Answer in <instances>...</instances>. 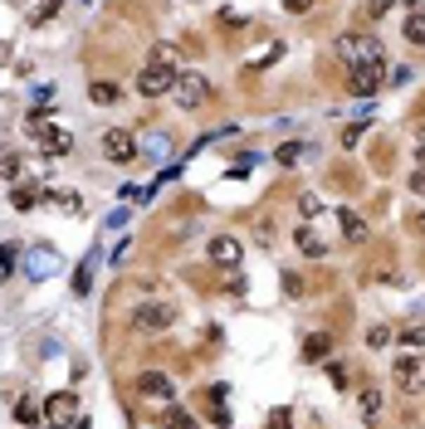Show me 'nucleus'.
<instances>
[{"label": "nucleus", "mask_w": 425, "mask_h": 429, "mask_svg": "<svg viewBox=\"0 0 425 429\" xmlns=\"http://www.w3.org/2000/svg\"><path fill=\"white\" fill-rule=\"evenodd\" d=\"M44 415H49L59 429H69L74 415H79V395H74V390H54V395L44 400Z\"/></svg>", "instance_id": "obj_9"}, {"label": "nucleus", "mask_w": 425, "mask_h": 429, "mask_svg": "<svg viewBox=\"0 0 425 429\" xmlns=\"http://www.w3.org/2000/svg\"><path fill=\"white\" fill-rule=\"evenodd\" d=\"M25 268H30V278H44V273H54V268H59V254H54V249H39V254H30V259H25Z\"/></svg>", "instance_id": "obj_13"}, {"label": "nucleus", "mask_w": 425, "mask_h": 429, "mask_svg": "<svg viewBox=\"0 0 425 429\" xmlns=\"http://www.w3.org/2000/svg\"><path fill=\"white\" fill-rule=\"evenodd\" d=\"M0 176H5V181H20V161L5 156V161H0Z\"/></svg>", "instance_id": "obj_29"}, {"label": "nucleus", "mask_w": 425, "mask_h": 429, "mask_svg": "<svg viewBox=\"0 0 425 429\" xmlns=\"http://www.w3.org/2000/svg\"><path fill=\"white\" fill-rule=\"evenodd\" d=\"M89 98H93L98 107H107V103H117V98H122V88H117V83H93V88H89Z\"/></svg>", "instance_id": "obj_20"}, {"label": "nucleus", "mask_w": 425, "mask_h": 429, "mask_svg": "<svg viewBox=\"0 0 425 429\" xmlns=\"http://www.w3.org/2000/svg\"><path fill=\"white\" fill-rule=\"evenodd\" d=\"M337 49H342V59H347L352 69H362V64H386V54H381V44H377L372 34H347Z\"/></svg>", "instance_id": "obj_3"}, {"label": "nucleus", "mask_w": 425, "mask_h": 429, "mask_svg": "<svg viewBox=\"0 0 425 429\" xmlns=\"http://www.w3.org/2000/svg\"><path fill=\"white\" fill-rule=\"evenodd\" d=\"M264 425H269V429H294V415L279 405V410H269V420H264Z\"/></svg>", "instance_id": "obj_26"}, {"label": "nucleus", "mask_w": 425, "mask_h": 429, "mask_svg": "<svg viewBox=\"0 0 425 429\" xmlns=\"http://www.w3.org/2000/svg\"><path fill=\"white\" fill-rule=\"evenodd\" d=\"M171 322H176V313H171L166 303H142V308L132 313V327H137V332H152V336H157V332H166Z\"/></svg>", "instance_id": "obj_7"}, {"label": "nucleus", "mask_w": 425, "mask_h": 429, "mask_svg": "<svg viewBox=\"0 0 425 429\" xmlns=\"http://www.w3.org/2000/svg\"><path fill=\"white\" fill-rule=\"evenodd\" d=\"M386 341H391V332H386V327H372V332H367V346H372V351H381Z\"/></svg>", "instance_id": "obj_28"}, {"label": "nucleus", "mask_w": 425, "mask_h": 429, "mask_svg": "<svg viewBox=\"0 0 425 429\" xmlns=\"http://www.w3.org/2000/svg\"><path fill=\"white\" fill-rule=\"evenodd\" d=\"M284 10H289V15H308V10H313V0H284Z\"/></svg>", "instance_id": "obj_30"}, {"label": "nucleus", "mask_w": 425, "mask_h": 429, "mask_svg": "<svg viewBox=\"0 0 425 429\" xmlns=\"http://www.w3.org/2000/svg\"><path fill=\"white\" fill-rule=\"evenodd\" d=\"M10 268H15V244H0V283L10 278Z\"/></svg>", "instance_id": "obj_27"}, {"label": "nucleus", "mask_w": 425, "mask_h": 429, "mask_svg": "<svg viewBox=\"0 0 425 429\" xmlns=\"http://www.w3.org/2000/svg\"><path fill=\"white\" fill-rule=\"evenodd\" d=\"M206 98H211V83L201 79V74H176V103L186 107H206Z\"/></svg>", "instance_id": "obj_8"}, {"label": "nucleus", "mask_w": 425, "mask_h": 429, "mask_svg": "<svg viewBox=\"0 0 425 429\" xmlns=\"http://www.w3.org/2000/svg\"><path fill=\"white\" fill-rule=\"evenodd\" d=\"M69 429H89V420H84V415H79V420H74V425H69Z\"/></svg>", "instance_id": "obj_32"}, {"label": "nucleus", "mask_w": 425, "mask_h": 429, "mask_svg": "<svg viewBox=\"0 0 425 429\" xmlns=\"http://www.w3.org/2000/svg\"><path fill=\"white\" fill-rule=\"evenodd\" d=\"M25 132H30V137L44 147V156H49V161H54V156H64V151L74 147V137H69L64 127H54L44 112H30V117H25Z\"/></svg>", "instance_id": "obj_1"}, {"label": "nucleus", "mask_w": 425, "mask_h": 429, "mask_svg": "<svg viewBox=\"0 0 425 429\" xmlns=\"http://www.w3.org/2000/svg\"><path fill=\"white\" fill-rule=\"evenodd\" d=\"M137 395H142V400H171V381H166L162 371H142V376H137Z\"/></svg>", "instance_id": "obj_10"}, {"label": "nucleus", "mask_w": 425, "mask_h": 429, "mask_svg": "<svg viewBox=\"0 0 425 429\" xmlns=\"http://www.w3.org/2000/svg\"><path fill=\"white\" fill-rule=\"evenodd\" d=\"M162 429H201V425H196L191 410H176V405H171V410L162 415Z\"/></svg>", "instance_id": "obj_19"}, {"label": "nucleus", "mask_w": 425, "mask_h": 429, "mask_svg": "<svg viewBox=\"0 0 425 429\" xmlns=\"http://www.w3.org/2000/svg\"><path fill=\"white\" fill-rule=\"evenodd\" d=\"M362 420H367V425L381 420V390H372V386L362 390Z\"/></svg>", "instance_id": "obj_18"}, {"label": "nucleus", "mask_w": 425, "mask_h": 429, "mask_svg": "<svg viewBox=\"0 0 425 429\" xmlns=\"http://www.w3.org/2000/svg\"><path fill=\"white\" fill-rule=\"evenodd\" d=\"M303 151H308L303 142H284V147L274 151V161H279V166H299V156H303Z\"/></svg>", "instance_id": "obj_21"}, {"label": "nucleus", "mask_w": 425, "mask_h": 429, "mask_svg": "<svg viewBox=\"0 0 425 429\" xmlns=\"http://www.w3.org/2000/svg\"><path fill=\"white\" fill-rule=\"evenodd\" d=\"M54 205H59L64 214H84V196H79V191H59Z\"/></svg>", "instance_id": "obj_22"}, {"label": "nucleus", "mask_w": 425, "mask_h": 429, "mask_svg": "<svg viewBox=\"0 0 425 429\" xmlns=\"http://www.w3.org/2000/svg\"><path fill=\"white\" fill-rule=\"evenodd\" d=\"M416 161H421V166H425V142H421V151H416Z\"/></svg>", "instance_id": "obj_34"}, {"label": "nucleus", "mask_w": 425, "mask_h": 429, "mask_svg": "<svg viewBox=\"0 0 425 429\" xmlns=\"http://www.w3.org/2000/svg\"><path fill=\"white\" fill-rule=\"evenodd\" d=\"M137 147H142L147 156H157V161H162V156H171V137H166V132H147Z\"/></svg>", "instance_id": "obj_16"}, {"label": "nucleus", "mask_w": 425, "mask_h": 429, "mask_svg": "<svg viewBox=\"0 0 425 429\" xmlns=\"http://www.w3.org/2000/svg\"><path fill=\"white\" fill-rule=\"evenodd\" d=\"M211 259L215 264H240V239H230V234H220V239H211Z\"/></svg>", "instance_id": "obj_12"}, {"label": "nucleus", "mask_w": 425, "mask_h": 429, "mask_svg": "<svg viewBox=\"0 0 425 429\" xmlns=\"http://www.w3.org/2000/svg\"><path fill=\"white\" fill-rule=\"evenodd\" d=\"M299 249H303V254H313V259H322V239L313 234V229H308V224L299 229Z\"/></svg>", "instance_id": "obj_23"}, {"label": "nucleus", "mask_w": 425, "mask_h": 429, "mask_svg": "<svg viewBox=\"0 0 425 429\" xmlns=\"http://www.w3.org/2000/svg\"><path fill=\"white\" fill-rule=\"evenodd\" d=\"M93 264H98V249H93V254L79 264V273H74V293H79V298H84V293H89V283H93Z\"/></svg>", "instance_id": "obj_17"}, {"label": "nucleus", "mask_w": 425, "mask_h": 429, "mask_svg": "<svg viewBox=\"0 0 425 429\" xmlns=\"http://www.w3.org/2000/svg\"><path fill=\"white\" fill-rule=\"evenodd\" d=\"M15 420H20V425H34V420H39V405H34V400H15Z\"/></svg>", "instance_id": "obj_25"}, {"label": "nucleus", "mask_w": 425, "mask_h": 429, "mask_svg": "<svg viewBox=\"0 0 425 429\" xmlns=\"http://www.w3.org/2000/svg\"><path fill=\"white\" fill-rule=\"evenodd\" d=\"M411 191H416V196H425V166L416 171V176H411Z\"/></svg>", "instance_id": "obj_31"}, {"label": "nucleus", "mask_w": 425, "mask_h": 429, "mask_svg": "<svg viewBox=\"0 0 425 429\" xmlns=\"http://www.w3.org/2000/svg\"><path fill=\"white\" fill-rule=\"evenodd\" d=\"M406 39H411V44H425V15H421V10L406 15Z\"/></svg>", "instance_id": "obj_24"}, {"label": "nucleus", "mask_w": 425, "mask_h": 429, "mask_svg": "<svg viewBox=\"0 0 425 429\" xmlns=\"http://www.w3.org/2000/svg\"><path fill=\"white\" fill-rule=\"evenodd\" d=\"M103 156L112 161V166H127V161H137V137H132V132H122V127L103 132Z\"/></svg>", "instance_id": "obj_5"}, {"label": "nucleus", "mask_w": 425, "mask_h": 429, "mask_svg": "<svg viewBox=\"0 0 425 429\" xmlns=\"http://www.w3.org/2000/svg\"><path fill=\"white\" fill-rule=\"evenodd\" d=\"M416 229H421V234H425V210H421V214H416Z\"/></svg>", "instance_id": "obj_33"}, {"label": "nucleus", "mask_w": 425, "mask_h": 429, "mask_svg": "<svg viewBox=\"0 0 425 429\" xmlns=\"http://www.w3.org/2000/svg\"><path fill=\"white\" fill-rule=\"evenodd\" d=\"M39 200H44V191H39L34 181H20V186L10 191V205H15V210H34Z\"/></svg>", "instance_id": "obj_11"}, {"label": "nucleus", "mask_w": 425, "mask_h": 429, "mask_svg": "<svg viewBox=\"0 0 425 429\" xmlns=\"http://www.w3.org/2000/svg\"><path fill=\"white\" fill-rule=\"evenodd\" d=\"M137 88L147 98H166V93H176V69L171 64H147L142 79H137Z\"/></svg>", "instance_id": "obj_4"}, {"label": "nucleus", "mask_w": 425, "mask_h": 429, "mask_svg": "<svg viewBox=\"0 0 425 429\" xmlns=\"http://www.w3.org/2000/svg\"><path fill=\"white\" fill-rule=\"evenodd\" d=\"M391 386H396L401 395H421L425 390V356H416V351L396 356V361H391Z\"/></svg>", "instance_id": "obj_2"}, {"label": "nucleus", "mask_w": 425, "mask_h": 429, "mask_svg": "<svg viewBox=\"0 0 425 429\" xmlns=\"http://www.w3.org/2000/svg\"><path fill=\"white\" fill-rule=\"evenodd\" d=\"M337 219H342V239H347V244H367V219H362V214L342 210Z\"/></svg>", "instance_id": "obj_14"}, {"label": "nucleus", "mask_w": 425, "mask_h": 429, "mask_svg": "<svg viewBox=\"0 0 425 429\" xmlns=\"http://www.w3.org/2000/svg\"><path fill=\"white\" fill-rule=\"evenodd\" d=\"M332 351V336L327 332H313V336H303V361H322Z\"/></svg>", "instance_id": "obj_15"}, {"label": "nucleus", "mask_w": 425, "mask_h": 429, "mask_svg": "<svg viewBox=\"0 0 425 429\" xmlns=\"http://www.w3.org/2000/svg\"><path fill=\"white\" fill-rule=\"evenodd\" d=\"M381 83H386V64H362V69H352L347 93H352V98H372Z\"/></svg>", "instance_id": "obj_6"}]
</instances>
